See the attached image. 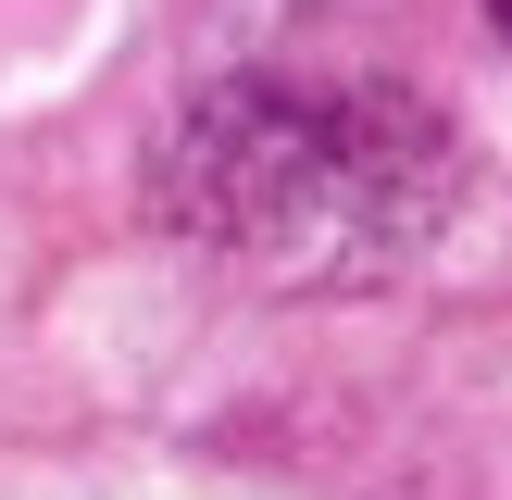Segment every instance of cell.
Listing matches in <instances>:
<instances>
[{
	"label": "cell",
	"mask_w": 512,
	"mask_h": 500,
	"mask_svg": "<svg viewBox=\"0 0 512 500\" xmlns=\"http://www.w3.org/2000/svg\"><path fill=\"white\" fill-rule=\"evenodd\" d=\"M150 188L263 288H375L450 225L463 150L388 75H225L163 125Z\"/></svg>",
	"instance_id": "1"
},
{
	"label": "cell",
	"mask_w": 512,
	"mask_h": 500,
	"mask_svg": "<svg viewBox=\"0 0 512 500\" xmlns=\"http://www.w3.org/2000/svg\"><path fill=\"white\" fill-rule=\"evenodd\" d=\"M488 13H500V38H512V0H488Z\"/></svg>",
	"instance_id": "2"
}]
</instances>
